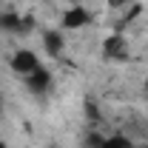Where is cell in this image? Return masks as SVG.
Listing matches in <instances>:
<instances>
[{"label":"cell","instance_id":"cell-1","mask_svg":"<svg viewBox=\"0 0 148 148\" xmlns=\"http://www.w3.org/2000/svg\"><path fill=\"white\" fill-rule=\"evenodd\" d=\"M12 69H14L17 74H23V77H26V74H32L34 69H40L37 54H34V51H29V49H20L17 54L12 57Z\"/></svg>","mask_w":148,"mask_h":148},{"label":"cell","instance_id":"cell-2","mask_svg":"<svg viewBox=\"0 0 148 148\" xmlns=\"http://www.w3.org/2000/svg\"><path fill=\"white\" fill-rule=\"evenodd\" d=\"M26 86H29V91L43 94V91L51 88V74L46 71V69H34L32 74H26Z\"/></svg>","mask_w":148,"mask_h":148},{"label":"cell","instance_id":"cell-3","mask_svg":"<svg viewBox=\"0 0 148 148\" xmlns=\"http://www.w3.org/2000/svg\"><path fill=\"white\" fill-rule=\"evenodd\" d=\"M88 20H91V14H88L83 6H71V9L63 14V26H66V29H83V26H88Z\"/></svg>","mask_w":148,"mask_h":148},{"label":"cell","instance_id":"cell-4","mask_svg":"<svg viewBox=\"0 0 148 148\" xmlns=\"http://www.w3.org/2000/svg\"><path fill=\"white\" fill-rule=\"evenodd\" d=\"M125 49H128V46H125V40H123L120 34H111L108 40L103 43V51H106L108 60H125V57H128Z\"/></svg>","mask_w":148,"mask_h":148},{"label":"cell","instance_id":"cell-5","mask_svg":"<svg viewBox=\"0 0 148 148\" xmlns=\"http://www.w3.org/2000/svg\"><path fill=\"white\" fill-rule=\"evenodd\" d=\"M43 46H46L49 54H60L63 51V34L60 32H46L43 34Z\"/></svg>","mask_w":148,"mask_h":148},{"label":"cell","instance_id":"cell-6","mask_svg":"<svg viewBox=\"0 0 148 148\" xmlns=\"http://www.w3.org/2000/svg\"><path fill=\"white\" fill-rule=\"evenodd\" d=\"M0 29L3 32H23V17L6 12V14H0Z\"/></svg>","mask_w":148,"mask_h":148},{"label":"cell","instance_id":"cell-7","mask_svg":"<svg viewBox=\"0 0 148 148\" xmlns=\"http://www.w3.org/2000/svg\"><path fill=\"white\" fill-rule=\"evenodd\" d=\"M103 148H131V143L123 134H114V137H108V140L103 143Z\"/></svg>","mask_w":148,"mask_h":148},{"label":"cell","instance_id":"cell-8","mask_svg":"<svg viewBox=\"0 0 148 148\" xmlns=\"http://www.w3.org/2000/svg\"><path fill=\"white\" fill-rule=\"evenodd\" d=\"M103 143H106V140H103L100 134H88V137H86V148H103Z\"/></svg>","mask_w":148,"mask_h":148},{"label":"cell","instance_id":"cell-9","mask_svg":"<svg viewBox=\"0 0 148 148\" xmlns=\"http://www.w3.org/2000/svg\"><path fill=\"white\" fill-rule=\"evenodd\" d=\"M86 111H88L91 123H97V120H100V108H94V103H88V106H86Z\"/></svg>","mask_w":148,"mask_h":148},{"label":"cell","instance_id":"cell-10","mask_svg":"<svg viewBox=\"0 0 148 148\" xmlns=\"http://www.w3.org/2000/svg\"><path fill=\"white\" fill-rule=\"evenodd\" d=\"M131 0H108V6L111 9H123V6H128Z\"/></svg>","mask_w":148,"mask_h":148},{"label":"cell","instance_id":"cell-11","mask_svg":"<svg viewBox=\"0 0 148 148\" xmlns=\"http://www.w3.org/2000/svg\"><path fill=\"white\" fill-rule=\"evenodd\" d=\"M0 148H6V143H3V140H0Z\"/></svg>","mask_w":148,"mask_h":148},{"label":"cell","instance_id":"cell-12","mask_svg":"<svg viewBox=\"0 0 148 148\" xmlns=\"http://www.w3.org/2000/svg\"><path fill=\"white\" fill-rule=\"evenodd\" d=\"M145 94H148V80H145Z\"/></svg>","mask_w":148,"mask_h":148}]
</instances>
